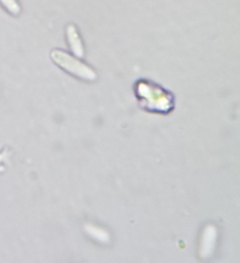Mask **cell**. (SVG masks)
Segmentation results:
<instances>
[{"label": "cell", "instance_id": "6da1fadb", "mask_svg": "<svg viewBox=\"0 0 240 263\" xmlns=\"http://www.w3.org/2000/svg\"><path fill=\"white\" fill-rule=\"evenodd\" d=\"M134 91L144 108L157 111H167L172 108L173 100L170 92L153 81L137 80L134 84Z\"/></svg>", "mask_w": 240, "mask_h": 263}, {"label": "cell", "instance_id": "7a4b0ae2", "mask_svg": "<svg viewBox=\"0 0 240 263\" xmlns=\"http://www.w3.org/2000/svg\"><path fill=\"white\" fill-rule=\"evenodd\" d=\"M50 58L61 69L77 78L88 81L96 79V72L91 67L64 50L53 49L50 52Z\"/></svg>", "mask_w": 240, "mask_h": 263}, {"label": "cell", "instance_id": "3957f363", "mask_svg": "<svg viewBox=\"0 0 240 263\" xmlns=\"http://www.w3.org/2000/svg\"><path fill=\"white\" fill-rule=\"evenodd\" d=\"M66 36L68 40L69 47L71 48L72 52L77 58H82L84 55V46L80 35L78 33L77 28L74 25H68L66 28Z\"/></svg>", "mask_w": 240, "mask_h": 263}, {"label": "cell", "instance_id": "277c9868", "mask_svg": "<svg viewBox=\"0 0 240 263\" xmlns=\"http://www.w3.org/2000/svg\"><path fill=\"white\" fill-rule=\"evenodd\" d=\"M0 4L11 14L17 15L21 12V5L17 0H0Z\"/></svg>", "mask_w": 240, "mask_h": 263}]
</instances>
